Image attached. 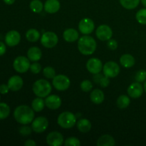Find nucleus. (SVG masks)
<instances>
[{
	"instance_id": "1",
	"label": "nucleus",
	"mask_w": 146,
	"mask_h": 146,
	"mask_svg": "<svg viewBox=\"0 0 146 146\" xmlns=\"http://www.w3.org/2000/svg\"><path fill=\"white\" fill-rule=\"evenodd\" d=\"M14 117L17 122L23 125L31 123L34 118V110L27 106H19L14 110Z\"/></svg>"
},
{
	"instance_id": "2",
	"label": "nucleus",
	"mask_w": 146,
	"mask_h": 146,
	"mask_svg": "<svg viewBox=\"0 0 146 146\" xmlns=\"http://www.w3.org/2000/svg\"><path fill=\"white\" fill-rule=\"evenodd\" d=\"M78 48L84 55H91L96 49V41L93 37L84 36L78 40Z\"/></svg>"
},
{
	"instance_id": "3",
	"label": "nucleus",
	"mask_w": 146,
	"mask_h": 146,
	"mask_svg": "<svg viewBox=\"0 0 146 146\" xmlns=\"http://www.w3.org/2000/svg\"><path fill=\"white\" fill-rule=\"evenodd\" d=\"M51 84L44 79L38 80L33 85L34 93L36 96L41 98L48 96L51 94Z\"/></svg>"
},
{
	"instance_id": "4",
	"label": "nucleus",
	"mask_w": 146,
	"mask_h": 146,
	"mask_svg": "<svg viewBox=\"0 0 146 146\" xmlns=\"http://www.w3.org/2000/svg\"><path fill=\"white\" fill-rule=\"evenodd\" d=\"M57 123L61 128L68 129L74 127L76 123V117L72 113L66 111L58 115Z\"/></svg>"
},
{
	"instance_id": "5",
	"label": "nucleus",
	"mask_w": 146,
	"mask_h": 146,
	"mask_svg": "<svg viewBox=\"0 0 146 146\" xmlns=\"http://www.w3.org/2000/svg\"><path fill=\"white\" fill-rule=\"evenodd\" d=\"M30 60L25 56H18L13 63V66L16 71L19 73H25L30 68Z\"/></svg>"
},
{
	"instance_id": "6",
	"label": "nucleus",
	"mask_w": 146,
	"mask_h": 146,
	"mask_svg": "<svg viewBox=\"0 0 146 146\" xmlns=\"http://www.w3.org/2000/svg\"><path fill=\"white\" fill-rule=\"evenodd\" d=\"M58 36L52 31H46L44 33L41 38V43L46 48H53L58 43Z\"/></svg>"
},
{
	"instance_id": "7",
	"label": "nucleus",
	"mask_w": 146,
	"mask_h": 146,
	"mask_svg": "<svg viewBox=\"0 0 146 146\" xmlns=\"http://www.w3.org/2000/svg\"><path fill=\"white\" fill-rule=\"evenodd\" d=\"M53 85L58 91H66L70 86V80L65 75H57L53 78Z\"/></svg>"
},
{
	"instance_id": "8",
	"label": "nucleus",
	"mask_w": 146,
	"mask_h": 146,
	"mask_svg": "<svg viewBox=\"0 0 146 146\" xmlns=\"http://www.w3.org/2000/svg\"><path fill=\"white\" fill-rule=\"evenodd\" d=\"M103 71L104 76L108 78H115L119 74L120 67L117 63L114 61H108L104 66Z\"/></svg>"
},
{
	"instance_id": "9",
	"label": "nucleus",
	"mask_w": 146,
	"mask_h": 146,
	"mask_svg": "<svg viewBox=\"0 0 146 146\" xmlns=\"http://www.w3.org/2000/svg\"><path fill=\"white\" fill-rule=\"evenodd\" d=\"M48 126V121L46 118L43 116L35 118L31 124L32 130L36 133H42L46 130Z\"/></svg>"
},
{
	"instance_id": "10",
	"label": "nucleus",
	"mask_w": 146,
	"mask_h": 146,
	"mask_svg": "<svg viewBox=\"0 0 146 146\" xmlns=\"http://www.w3.org/2000/svg\"><path fill=\"white\" fill-rule=\"evenodd\" d=\"M97 38L101 41H108L113 36V31L111 27L108 25H101L97 28L96 32Z\"/></svg>"
},
{
	"instance_id": "11",
	"label": "nucleus",
	"mask_w": 146,
	"mask_h": 146,
	"mask_svg": "<svg viewBox=\"0 0 146 146\" xmlns=\"http://www.w3.org/2000/svg\"><path fill=\"white\" fill-rule=\"evenodd\" d=\"M94 23L92 19L89 18H84L79 22L78 29L82 34L85 35L91 34L94 30Z\"/></svg>"
},
{
	"instance_id": "12",
	"label": "nucleus",
	"mask_w": 146,
	"mask_h": 146,
	"mask_svg": "<svg viewBox=\"0 0 146 146\" xmlns=\"http://www.w3.org/2000/svg\"><path fill=\"white\" fill-rule=\"evenodd\" d=\"M104 67L102 62L100 59L96 58H91L86 64V68L90 73L93 74H99Z\"/></svg>"
},
{
	"instance_id": "13",
	"label": "nucleus",
	"mask_w": 146,
	"mask_h": 146,
	"mask_svg": "<svg viewBox=\"0 0 146 146\" xmlns=\"http://www.w3.org/2000/svg\"><path fill=\"white\" fill-rule=\"evenodd\" d=\"M21 40V35L15 30H11L7 32L5 36V42L9 46H15L18 45Z\"/></svg>"
},
{
	"instance_id": "14",
	"label": "nucleus",
	"mask_w": 146,
	"mask_h": 146,
	"mask_svg": "<svg viewBox=\"0 0 146 146\" xmlns=\"http://www.w3.org/2000/svg\"><path fill=\"white\" fill-rule=\"evenodd\" d=\"M46 142L51 146H61L64 143V138L59 132L54 131L47 135Z\"/></svg>"
},
{
	"instance_id": "15",
	"label": "nucleus",
	"mask_w": 146,
	"mask_h": 146,
	"mask_svg": "<svg viewBox=\"0 0 146 146\" xmlns=\"http://www.w3.org/2000/svg\"><path fill=\"white\" fill-rule=\"evenodd\" d=\"M143 87L139 82L133 83L128 88V94L131 98H138L142 96L143 93Z\"/></svg>"
},
{
	"instance_id": "16",
	"label": "nucleus",
	"mask_w": 146,
	"mask_h": 146,
	"mask_svg": "<svg viewBox=\"0 0 146 146\" xmlns=\"http://www.w3.org/2000/svg\"><path fill=\"white\" fill-rule=\"evenodd\" d=\"M45 104L47 108L50 109H58L61 106V99L56 95H50L45 99Z\"/></svg>"
},
{
	"instance_id": "17",
	"label": "nucleus",
	"mask_w": 146,
	"mask_h": 146,
	"mask_svg": "<svg viewBox=\"0 0 146 146\" xmlns=\"http://www.w3.org/2000/svg\"><path fill=\"white\" fill-rule=\"evenodd\" d=\"M24 81L19 76H13L9 79L8 86L12 91H18L22 88Z\"/></svg>"
},
{
	"instance_id": "18",
	"label": "nucleus",
	"mask_w": 146,
	"mask_h": 146,
	"mask_svg": "<svg viewBox=\"0 0 146 146\" xmlns=\"http://www.w3.org/2000/svg\"><path fill=\"white\" fill-rule=\"evenodd\" d=\"M60 7V2L58 0H46L44 4V8L46 12L54 14L59 10Z\"/></svg>"
},
{
	"instance_id": "19",
	"label": "nucleus",
	"mask_w": 146,
	"mask_h": 146,
	"mask_svg": "<svg viewBox=\"0 0 146 146\" xmlns=\"http://www.w3.org/2000/svg\"><path fill=\"white\" fill-rule=\"evenodd\" d=\"M27 56H28V58L30 61H37L40 60V58H41L42 53H41V51L40 50L39 48L34 46L31 47V48H30L28 50Z\"/></svg>"
},
{
	"instance_id": "20",
	"label": "nucleus",
	"mask_w": 146,
	"mask_h": 146,
	"mask_svg": "<svg viewBox=\"0 0 146 146\" xmlns=\"http://www.w3.org/2000/svg\"><path fill=\"white\" fill-rule=\"evenodd\" d=\"M78 32L74 29H68L64 32V38L68 42H74L78 38Z\"/></svg>"
},
{
	"instance_id": "21",
	"label": "nucleus",
	"mask_w": 146,
	"mask_h": 146,
	"mask_svg": "<svg viewBox=\"0 0 146 146\" xmlns=\"http://www.w3.org/2000/svg\"><path fill=\"white\" fill-rule=\"evenodd\" d=\"M115 144V140L110 135H102L98 138V141H97L98 146H113Z\"/></svg>"
},
{
	"instance_id": "22",
	"label": "nucleus",
	"mask_w": 146,
	"mask_h": 146,
	"mask_svg": "<svg viewBox=\"0 0 146 146\" xmlns=\"http://www.w3.org/2000/svg\"><path fill=\"white\" fill-rule=\"evenodd\" d=\"M120 63L125 68H131L135 64V58L131 54H123L120 58Z\"/></svg>"
},
{
	"instance_id": "23",
	"label": "nucleus",
	"mask_w": 146,
	"mask_h": 146,
	"mask_svg": "<svg viewBox=\"0 0 146 146\" xmlns=\"http://www.w3.org/2000/svg\"><path fill=\"white\" fill-rule=\"evenodd\" d=\"M90 98L93 103L96 104H100L104 101V94L101 90L94 89L91 93Z\"/></svg>"
},
{
	"instance_id": "24",
	"label": "nucleus",
	"mask_w": 146,
	"mask_h": 146,
	"mask_svg": "<svg viewBox=\"0 0 146 146\" xmlns=\"http://www.w3.org/2000/svg\"><path fill=\"white\" fill-rule=\"evenodd\" d=\"M77 127L78 129L82 133H87L91 130V123L88 119H83L79 120L77 123Z\"/></svg>"
},
{
	"instance_id": "25",
	"label": "nucleus",
	"mask_w": 146,
	"mask_h": 146,
	"mask_svg": "<svg viewBox=\"0 0 146 146\" xmlns=\"http://www.w3.org/2000/svg\"><path fill=\"white\" fill-rule=\"evenodd\" d=\"M94 82H96V84H98L101 87L103 88H106V87L108 86L110 84V81L108 79V77L104 76L103 75L99 74H95V76H94Z\"/></svg>"
},
{
	"instance_id": "26",
	"label": "nucleus",
	"mask_w": 146,
	"mask_h": 146,
	"mask_svg": "<svg viewBox=\"0 0 146 146\" xmlns=\"http://www.w3.org/2000/svg\"><path fill=\"white\" fill-rule=\"evenodd\" d=\"M26 38L28 41L31 42H35L37 41L40 38V33L38 30L35 29H31L28 30L26 34Z\"/></svg>"
},
{
	"instance_id": "27",
	"label": "nucleus",
	"mask_w": 146,
	"mask_h": 146,
	"mask_svg": "<svg viewBox=\"0 0 146 146\" xmlns=\"http://www.w3.org/2000/svg\"><path fill=\"white\" fill-rule=\"evenodd\" d=\"M45 105V101L41 97H38V98H35L32 101V104H31V106H32L33 110L34 111H36V112H39V111H42L44 109Z\"/></svg>"
},
{
	"instance_id": "28",
	"label": "nucleus",
	"mask_w": 146,
	"mask_h": 146,
	"mask_svg": "<svg viewBox=\"0 0 146 146\" xmlns=\"http://www.w3.org/2000/svg\"><path fill=\"white\" fill-rule=\"evenodd\" d=\"M121 5L126 9H133L139 4L141 0H119Z\"/></svg>"
},
{
	"instance_id": "29",
	"label": "nucleus",
	"mask_w": 146,
	"mask_h": 146,
	"mask_svg": "<svg viewBox=\"0 0 146 146\" xmlns=\"http://www.w3.org/2000/svg\"><path fill=\"white\" fill-rule=\"evenodd\" d=\"M131 100L125 95H121L117 99V106L120 108H125L130 105Z\"/></svg>"
},
{
	"instance_id": "30",
	"label": "nucleus",
	"mask_w": 146,
	"mask_h": 146,
	"mask_svg": "<svg viewBox=\"0 0 146 146\" xmlns=\"http://www.w3.org/2000/svg\"><path fill=\"white\" fill-rule=\"evenodd\" d=\"M44 8V4L40 0H32L30 3V9L35 13L41 12Z\"/></svg>"
},
{
	"instance_id": "31",
	"label": "nucleus",
	"mask_w": 146,
	"mask_h": 146,
	"mask_svg": "<svg viewBox=\"0 0 146 146\" xmlns=\"http://www.w3.org/2000/svg\"><path fill=\"white\" fill-rule=\"evenodd\" d=\"M10 113V108L5 103H0V120L6 119Z\"/></svg>"
},
{
	"instance_id": "32",
	"label": "nucleus",
	"mask_w": 146,
	"mask_h": 146,
	"mask_svg": "<svg viewBox=\"0 0 146 146\" xmlns=\"http://www.w3.org/2000/svg\"><path fill=\"white\" fill-rule=\"evenodd\" d=\"M136 19L140 24H146V9H141L137 12Z\"/></svg>"
},
{
	"instance_id": "33",
	"label": "nucleus",
	"mask_w": 146,
	"mask_h": 146,
	"mask_svg": "<svg viewBox=\"0 0 146 146\" xmlns=\"http://www.w3.org/2000/svg\"><path fill=\"white\" fill-rule=\"evenodd\" d=\"M64 145L66 146H79L81 145V143L78 138L75 137H70L66 140Z\"/></svg>"
},
{
	"instance_id": "34",
	"label": "nucleus",
	"mask_w": 146,
	"mask_h": 146,
	"mask_svg": "<svg viewBox=\"0 0 146 146\" xmlns=\"http://www.w3.org/2000/svg\"><path fill=\"white\" fill-rule=\"evenodd\" d=\"M44 75L47 78H54L56 76V71L54 68L51 66L46 67L44 69Z\"/></svg>"
},
{
	"instance_id": "35",
	"label": "nucleus",
	"mask_w": 146,
	"mask_h": 146,
	"mask_svg": "<svg viewBox=\"0 0 146 146\" xmlns=\"http://www.w3.org/2000/svg\"><path fill=\"white\" fill-rule=\"evenodd\" d=\"M93 88V85L91 82L88 80H85V81H82L81 84V88L83 91L84 92H88L91 91Z\"/></svg>"
},
{
	"instance_id": "36",
	"label": "nucleus",
	"mask_w": 146,
	"mask_h": 146,
	"mask_svg": "<svg viewBox=\"0 0 146 146\" xmlns=\"http://www.w3.org/2000/svg\"><path fill=\"white\" fill-rule=\"evenodd\" d=\"M135 80L137 82L142 83L146 80V71L145 70H140L137 72L135 75Z\"/></svg>"
},
{
	"instance_id": "37",
	"label": "nucleus",
	"mask_w": 146,
	"mask_h": 146,
	"mask_svg": "<svg viewBox=\"0 0 146 146\" xmlns=\"http://www.w3.org/2000/svg\"><path fill=\"white\" fill-rule=\"evenodd\" d=\"M30 70H31V71L33 74H38L41 70V64L36 62L34 63V64H32L30 66Z\"/></svg>"
},
{
	"instance_id": "38",
	"label": "nucleus",
	"mask_w": 146,
	"mask_h": 146,
	"mask_svg": "<svg viewBox=\"0 0 146 146\" xmlns=\"http://www.w3.org/2000/svg\"><path fill=\"white\" fill-rule=\"evenodd\" d=\"M31 131H32V128L29 126H23L20 128L19 129L20 133L22 135H24V136L30 135L31 133Z\"/></svg>"
},
{
	"instance_id": "39",
	"label": "nucleus",
	"mask_w": 146,
	"mask_h": 146,
	"mask_svg": "<svg viewBox=\"0 0 146 146\" xmlns=\"http://www.w3.org/2000/svg\"><path fill=\"white\" fill-rule=\"evenodd\" d=\"M108 47L111 50H115L118 48V43L115 40L110 39L108 42Z\"/></svg>"
},
{
	"instance_id": "40",
	"label": "nucleus",
	"mask_w": 146,
	"mask_h": 146,
	"mask_svg": "<svg viewBox=\"0 0 146 146\" xmlns=\"http://www.w3.org/2000/svg\"><path fill=\"white\" fill-rule=\"evenodd\" d=\"M9 90L8 85H6V84L0 85V94H7Z\"/></svg>"
},
{
	"instance_id": "41",
	"label": "nucleus",
	"mask_w": 146,
	"mask_h": 146,
	"mask_svg": "<svg viewBox=\"0 0 146 146\" xmlns=\"http://www.w3.org/2000/svg\"><path fill=\"white\" fill-rule=\"evenodd\" d=\"M6 51H7V48H6L5 44L0 41V56L4 55L6 53Z\"/></svg>"
},
{
	"instance_id": "42",
	"label": "nucleus",
	"mask_w": 146,
	"mask_h": 146,
	"mask_svg": "<svg viewBox=\"0 0 146 146\" xmlns=\"http://www.w3.org/2000/svg\"><path fill=\"white\" fill-rule=\"evenodd\" d=\"M24 145L26 146H36V143L33 140H28V141H26Z\"/></svg>"
},
{
	"instance_id": "43",
	"label": "nucleus",
	"mask_w": 146,
	"mask_h": 146,
	"mask_svg": "<svg viewBox=\"0 0 146 146\" xmlns=\"http://www.w3.org/2000/svg\"><path fill=\"white\" fill-rule=\"evenodd\" d=\"M3 1L5 4H8V5H11V4H13L15 2V0H3Z\"/></svg>"
},
{
	"instance_id": "44",
	"label": "nucleus",
	"mask_w": 146,
	"mask_h": 146,
	"mask_svg": "<svg viewBox=\"0 0 146 146\" xmlns=\"http://www.w3.org/2000/svg\"><path fill=\"white\" fill-rule=\"evenodd\" d=\"M141 2H142L143 5L145 7H146V0H141Z\"/></svg>"
},
{
	"instance_id": "45",
	"label": "nucleus",
	"mask_w": 146,
	"mask_h": 146,
	"mask_svg": "<svg viewBox=\"0 0 146 146\" xmlns=\"http://www.w3.org/2000/svg\"><path fill=\"white\" fill-rule=\"evenodd\" d=\"M143 88H144V90H145V93H146V81H145V83H144Z\"/></svg>"
},
{
	"instance_id": "46",
	"label": "nucleus",
	"mask_w": 146,
	"mask_h": 146,
	"mask_svg": "<svg viewBox=\"0 0 146 146\" xmlns=\"http://www.w3.org/2000/svg\"><path fill=\"white\" fill-rule=\"evenodd\" d=\"M0 100H1V96H0Z\"/></svg>"
}]
</instances>
